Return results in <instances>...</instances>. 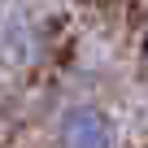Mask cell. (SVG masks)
Instances as JSON below:
<instances>
[{
	"label": "cell",
	"instance_id": "obj_1",
	"mask_svg": "<svg viewBox=\"0 0 148 148\" xmlns=\"http://www.w3.org/2000/svg\"><path fill=\"white\" fill-rule=\"evenodd\" d=\"M57 148H113V122L92 105H70L57 122Z\"/></svg>",
	"mask_w": 148,
	"mask_h": 148
}]
</instances>
